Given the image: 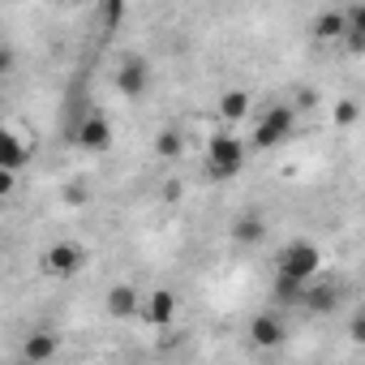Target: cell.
I'll list each match as a JSON object with an SVG mask.
<instances>
[{"mask_svg":"<svg viewBox=\"0 0 365 365\" xmlns=\"http://www.w3.org/2000/svg\"><path fill=\"white\" fill-rule=\"evenodd\" d=\"M207 168H211L215 180L237 176V172L245 168V142L232 138V133H215V138L207 142Z\"/></svg>","mask_w":365,"mask_h":365,"instance_id":"1","label":"cell"},{"mask_svg":"<svg viewBox=\"0 0 365 365\" xmlns=\"http://www.w3.org/2000/svg\"><path fill=\"white\" fill-rule=\"evenodd\" d=\"M292 129H297V108L275 103V108L262 112V120H258V129H254V146H258V150H271V146L288 142Z\"/></svg>","mask_w":365,"mask_h":365,"instance_id":"2","label":"cell"},{"mask_svg":"<svg viewBox=\"0 0 365 365\" xmlns=\"http://www.w3.org/2000/svg\"><path fill=\"white\" fill-rule=\"evenodd\" d=\"M322 271V254H318V245H309V241H292L284 254H279V275H288V279H314Z\"/></svg>","mask_w":365,"mask_h":365,"instance_id":"3","label":"cell"},{"mask_svg":"<svg viewBox=\"0 0 365 365\" xmlns=\"http://www.w3.org/2000/svg\"><path fill=\"white\" fill-rule=\"evenodd\" d=\"M82 267H86V254H82L73 241H56V245L48 250V258H43V271L56 275V279H73Z\"/></svg>","mask_w":365,"mask_h":365,"instance_id":"4","label":"cell"},{"mask_svg":"<svg viewBox=\"0 0 365 365\" xmlns=\"http://www.w3.org/2000/svg\"><path fill=\"white\" fill-rule=\"evenodd\" d=\"M31 159V138L18 129H0V172H22Z\"/></svg>","mask_w":365,"mask_h":365,"instance_id":"5","label":"cell"},{"mask_svg":"<svg viewBox=\"0 0 365 365\" xmlns=\"http://www.w3.org/2000/svg\"><path fill=\"white\" fill-rule=\"evenodd\" d=\"M146 82H150V73H146V61H138V56L120 61V69H116V91H120L125 99H138V95L146 91Z\"/></svg>","mask_w":365,"mask_h":365,"instance_id":"6","label":"cell"},{"mask_svg":"<svg viewBox=\"0 0 365 365\" xmlns=\"http://www.w3.org/2000/svg\"><path fill=\"white\" fill-rule=\"evenodd\" d=\"M78 146L91 150V155H103V150L112 146V125H108L103 116H86V120L78 125Z\"/></svg>","mask_w":365,"mask_h":365,"instance_id":"7","label":"cell"},{"mask_svg":"<svg viewBox=\"0 0 365 365\" xmlns=\"http://www.w3.org/2000/svg\"><path fill=\"white\" fill-rule=\"evenodd\" d=\"M138 314H142L150 327H168V322L176 318V292H172V288H155Z\"/></svg>","mask_w":365,"mask_h":365,"instance_id":"8","label":"cell"},{"mask_svg":"<svg viewBox=\"0 0 365 365\" xmlns=\"http://www.w3.org/2000/svg\"><path fill=\"white\" fill-rule=\"evenodd\" d=\"M103 309H108L112 318H133V314L142 309V301H138V292H133L129 284H112L108 297H103Z\"/></svg>","mask_w":365,"mask_h":365,"instance_id":"9","label":"cell"},{"mask_svg":"<svg viewBox=\"0 0 365 365\" xmlns=\"http://www.w3.org/2000/svg\"><path fill=\"white\" fill-rule=\"evenodd\" d=\"M56 348H61V344H56L52 331H35V335L22 339V361H26V365H43V361L56 356Z\"/></svg>","mask_w":365,"mask_h":365,"instance_id":"10","label":"cell"},{"mask_svg":"<svg viewBox=\"0 0 365 365\" xmlns=\"http://www.w3.org/2000/svg\"><path fill=\"white\" fill-rule=\"evenodd\" d=\"M250 339H254L258 348H279V344H284V322H279L275 314H258V318L250 322Z\"/></svg>","mask_w":365,"mask_h":365,"instance_id":"11","label":"cell"},{"mask_svg":"<svg viewBox=\"0 0 365 365\" xmlns=\"http://www.w3.org/2000/svg\"><path fill=\"white\" fill-rule=\"evenodd\" d=\"M267 237V220L262 215H241L237 224H232V241L237 245H258Z\"/></svg>","mask_w":365,"mask_h":365,"instance_id":"12","label":"cell"},{"mask_svg":"<svg viewBox=\"0 0 365 365\" xmlns=\"http://www.w3.org/2000/svg\"><path fill=\"white\" fill-rule=\"evenodd\" d=\"M155 155H159V159H180V155H185V138H180L176 129H159V138H155Z\"/></svg>","mask_w":365,"mask_h":365,"instance_id":"13","label":"cell"},{"mask_svg":"<svg viewBox=\"0 0 365 365\" xmlns=\"http://www.w3.org/2000/svg\"><path fill=\"white\" fill-rule=\"evenodd\" d=\"M314 35H318V39H339V35H344V9H327V14H318Z\"/></svg>","mask_w":365,"mask_h":365,"instance_id":"14","label":"cell"},{"mask_svg":"<svg viewBox=\"0 0 365 365\" xmlns=\"http://www.w3.org/2000/svg\"><path fill=\"white\" fill-rule=\"evenodd\" d=\"M245 112H250V95H245V91H228V95L220 99V116H224V120H241Z\"/></svg>","mask_w":365,"mask_h":365,"instance_id":"15","label":"cell"},{"mask_svg":"<svg viewBox=\"0 0 365 365\" xmlns=\"http://www.w3.org/2000/svg\"><path fill=\"white\" fill-rule=\"evenodd\" d=\"M301 301H305L309 309H318V314H322V309L339 305V292H335V288H318V292H301Z\"/></svg>","mask_w":365,"mask_h":365,"instance_id":"16","label":"cell"},{"mask_svg":"<svg viewBox=\"0 0 365 365\" xmlns=\"http://www.w3.org/2000/svg\"><path fill=\"white\" fill-rule=\"evenodd\" d=\"M356 116H361L356 99H339L335 103V125H356Z\"/></svg>","mask_w":365,"mask_h":365,"instance_id":"17","label":"cell"},{"mask_svg":"<svg viewBox=\"0 0 365 365\" xmlns=\"http://www.w3.org/2000/svg\"><path fill=\"white\" fill-rule=\"evenodd\" d=\"M99 18H103V26H120L125 22V0H108L99 9Z\"/></svg>","mask_w":365,"mask_h":365,"instance_id":"18","label":"cell"},{"mask_svg":"<svg viewBox=\"0 0 365 365\" xmlns=\"http://www.w3.org/2000/svg\"><path fill=\"white\" fill-rule=\"evenodd\" d=\"M65 202H69V207L91 202V185H86V180H73V185H65Z\"/></svg>","mask_w":365,"mask_h":365,"instance_id":"19","label":"cell"},{"mask_svg":"<svg viewBox=\"0 0 365 365\" xmlns=\"http://www.w3.org/2000/svg\"><path fill=\"white\" fill-rule=\"evenodd\" d=\"M14 190H18V176H14V172H0V202H5Z\"/></svg>","mask_w":365,"mask_h":365,"instance_id":"20","label":"cell"},{"mask_svg":"<svg viewBox=\"0 0 365 365\" xmlns=\"http://www.w3.org/2000/svg\"><path fill=\"white\" fill-rule=\"evenodd\" d=\"M5 73H14V48L0 43V78H5Z\"/></svg>","mask_w":365,"mask_h":365,"instance_id":"21","label":"cell"},{"mask_svg":"<svg viewBox=\"0 0 365 365\" xmlns=\"http://www.w3.org/2000/svg\"><path fill=\"white\" fill-rule=\"evenodd\" d=\"M163 198H168V202H176V198H180V185H176V180H168V185H163Z\"/></svg>","mask_w":365,"mask_h":365,"instance_id":"22","label":"cell"},{"mask_svg":"<svg viewBox=\"0 0 365 365\" xmlns=\"http://www.w3.org/2000/svg\"><path fill=\"white\" fill-rule=\"evenodd\" d=\"M18 365H26V361H18Z\"/></svg>","mask_w":365,"mask_h":365,"instance_id":"23","label":"cell"}]
</instances>
